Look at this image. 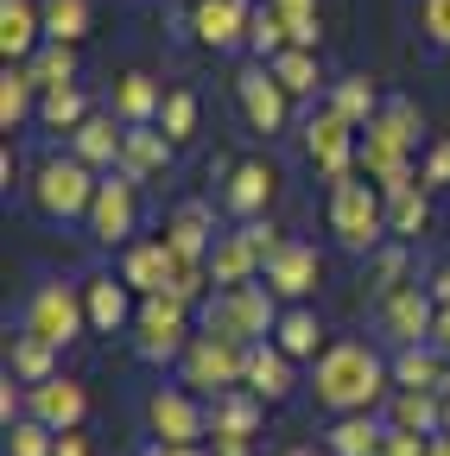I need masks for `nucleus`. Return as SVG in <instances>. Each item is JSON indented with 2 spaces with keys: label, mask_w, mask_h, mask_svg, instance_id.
Listing matches in <instances>:
<instances>
[{
  "label": "nucleus",
  "mask_w": 450,
  "mask_h": 456,
  "mask_svg": "<svg viewBox=\"0 0 450 456\" xmlns=\"http://www.w3.org/2000/svg\"><path fill=\"white\" fill-rule=\"evenodd\" d=\"M330 235L349 254H374L387 235V197L368 178H336L330 184Z\"/></svg>",
  "instance_id": "obj_2"
},
{
  "label": "nucleus",
  "mask_w": 450,
  "mask_h": 456,
  "mask_svg": "<svg viewBox=\"0 0 450 456\" xmlns=\"http://www.w3.org/2000/svg\"><path fill=\"white\" fill-rule=\"evenodd\" d=\"M241 387H254L266 406H273V399H286V393H292V355L279 349V342H266V336L248 342V374H241Z\"/></svg>",
  "instance_id": "obj_20"
},
{
  "label": "nucleus",
  "mask_w": 450,
  "mask_h": 456,
  "mask_svg": "<svg viewBox=\"0 0 450 456\" xmlns=\"http://www.w3.org/2000/svg\"><path fill=\"white\" fill-rule=\"evenodd\" d=\"M413 140H419V108L413 102H387L368 121L362 146H356V165L368 171V178H393V171H406Z\"/></svg>",
  "instance_id": "obj_4"
},
{
  "label": "nucleus",
  "mask_w": 450,
  "mask_h": 456,
  "mask_svg": "<svg viewBox=\"0 0 450 456\" xmlns=\"http://www.w3.org/2000/svg\"><path fill=\"white\" fill-rule=\"evenodd\" d=\"M89 323V311H83V285H64V279H51V285H38L32 292V305H26V330L32 336H45V342H77V330Z\"/></svg>",
  "instance_id": "obj_8"
},
{
  "label": "nucleus",
  "mask_w": 450,
  "mask_h": 456,
  "mask_svg": "<svg viewBox=\"0 0 450 456\" xmlns=\"http://www.w3.org/2000/svg\"><path fill=\"white\" fill-rule=\"evenodd\" d=\"M425 456H450V431H438V437H431V450H425Z\"/></svg>",
  "instance_id": "obj_54"
},
{
  "label": "nucleus",
  "mask_w": 450,
  "mask_h": 456,
  "mask_svg": "<svg viewBox=\"0 0 450 456\" xmlns=\"http://www.w3.org/2000/svg\"><path fill=\"white\" fill-rule=\"evenodd\" d=\"M387 425H406V431L438 437L444 431V393L438 387H400V393H393V419Z\"/></svg>",
  "instance_id": "obj_29"
},
{
  "label": "nucleus",
  "mask_w": 450,
  "mask_h": 456,
  "mask_svg": "<svg viewBox=\"0 0 450 456\" xmlns=\"http://www.w3.org/2000/svg\"><path fill=\"white\" fill-rule=\"evenodd\" d=\"M121 140H127V134H115L108 114H89V121L70 134V152H77L83 165H121Z\"/></svg>",
  "instance_id": "obj_31"
},
{
  "label": "nucleus",
  "mask_w": 450,
  "mask_h": 456,
  "mask_svg": "<svg viewBox=\"0 0 450 456\" xmlns=\"http://www.w3.org/2000/svg\"><path fill=\"white\" fill-rule=\"evenodd\" d=\"M159 108H165V89H159L152 77H140V70H134V77H121V83H115V121H121V127L152 121Z\"/></svg>",
  "instance_id": "obj_30"
},
{
  "label": "nucleus",
  "mask_w": 450,
  "mask_h": 456,
  "mask_svg": "<svg viewBox=\"0 0 450 456\" xmlns=\"http://www.w3.org/2000/svg\"><path fill=\"white\" fill-rule=\"evenodd\" d=\"M95 171L70 152V159H45L38 165V178H32V203L51 216V222H70V216H89V203H95Z\"/></svg>",
  "instance_id": "obj_5"
},
{
  "label": "nucleus",
  "mask_w": 450,
  "mask_h": 456,
  "mask_svg": "<svg viewBox=\"0 0 450 456\" xmlns=\"http://www.w3.org/2000/svg\"><path fill=\"white\" fill-rule=\"evenodd\" d=\"M134 178L127 171H115V178H102L95 184V203H89V241H102V248H121L127 235H134Z\"/></svg>",
  "instance_id": "obj_11"
},
{
  "label": "nucleus",
  "mask_w": 450,
  "mask_h": 456,
  "mask_svg": "<svg viewBox=\"0 0 450 456\" xmlns=\"http://www.w3.org/2000/svg\"><path fill=\"white\" fill-rule=\"evenodd\" d=\"M425 292H431L438 305H450V260H444V266H431V285H425Z\"/></svg>",
  "instance_id": "obj_50"
},
{
  "label": "nucleus",
  "mask_w": 450,
  "mask_h": 456,
  "mask_svg": "<svg viewBox=\"0 0 450 456\" xmlns=\"http://www.w3.org/2000/svg\"><path fill=\"white\" fill-rule=\"evenodd\" d=\"M134 349H140V362H172V355H184L191 349V305L184 298H172V292H152L140 311H134Z\"/></svg>",
  "instance_id": "obj_6"
},
{
  "label": "nucleus",
  "mask_w": 450,
  "mask_h": 456,
  "mask_svg": "<svg viewBox=\"0 0 450 456\" xmlns=\"http://www.w3.org/2000/svg\"><path fill=\"white\" fill-rule=\"evenodd\" d=\"M330 108H343L356 127H368L374 114H380V102H374V83H368V77H343V83H330Z\"/></svg>",
  "instance_id": "obj_38"
},
{
  "label": "nucleus",
  "mask_w": 450,
  "mask_h": 456,
  "mask_svg": "<svg viewBox=\"0 0 450 456\" xmlns=\"http://www.w3.org/2000/svg\"><path fill=\"white\" fill-rule=\"evenodd\" d=\"M248 241H254V248H260V266H266V260H273V254H279V248H286V241H279V228H273V222H260V216H254V222H248Z\"/></svg>",
  "instance_id": "obj_48"
},
{
  "label": "nucleus",
  "mask_w": 450,
  "mask_h": 456,
  "mask_svg": "<svg viewBox=\"0 0 450 456\" xmlns=\"http://www.w3.org/2000/svg\"><path fill=\"white\" fill-rule=\"evenodd\" d=\"M400 273H406V254H400V248H387V254L374 260V292L393 298V292H400Z\"/></svg>",
  "instance_id": "obj_45"
},
{
  "label": "nucleus",
  "mask_w": 450,
  "mask_h": 456,
  "mask_svg": "<svg viewBox=\"0 0 450 456\" xmlns=\"http://www.w3.org/2000/svg\"><path fill=\"white\" fill-rule=\"evenodd\" d=\"M172 146H178V140L165 134V127H146V121H140V127H127V140H121V165H115V171H127L134 184H146V178H159V171L172 165Z\"/></svg>",
  "instance_id": "obj_19"
},
{
  "label": "nucleus",
  "mask_w": 450,
  "mask_h": 456,
  "mask_svg": "<svg viewBox=\"0 0 450 456\" xmlns=\"http://www.w3.org/2000/svg\"><path fill=\"white\" fill-rule=\"evenodd\" d=\"M178 273H184V260H178V248L172 241H134L127 254H121V279L134 285L140 298H152V292H172L178 285Z\"/></svg>",
  "instance_id": "obj_12"
},
{
  "label": "nucleus",
  "mask_w": 450,
  "mask_h": 456,
  "mask_svg": "<svg viewBox=\"0 0 450 456\" xmlns=\"http://www.w3.org/2000/svg\"><path fill=\"white\" fill-rule=\"evenodd\" d=\"M444 374H450V355L438 342H406V349L393 355V387H438L444 393Z\"/></svg>",
  "instance_id": "obj_28"
},
{
  "label": "nucleus",
  "mask_w": 450,
  "mask_h": 456,
  "mask_svg": "<svg viewBox=\"0 0 450 456\" xmlns=\"http://www.w3.org/2000/svg\"><path fill=\"white\" fill-rule=\"evenodd\" d=\"M419 178H425V191L450 184V140H438V146L425 152V171H419Z\"/></svg>",
  "instance_id": "obj_47"
},
{
  "label": "nucleus",
  "mask_w": 450,
  "mask_h": 456,
  "mask_svg": "<svg viewBox=\"0 0 450 456\" xmlns=\"http://www.w3.org/2000/svg\"><path fill=\"white\" fill-rule=\"evenodd\" d=\"M356 121L343 108H317L311 121H305V152H311V165L323 171V178L336 184V178H349V165H356Z\"/></svg>",
  "instance_id": "obj_9"
},
{
  "label": "nucleus",
  "mask_w": 450,
  "mask_h": 456,
  "mask_svg": "<svg viewBox=\"0 0 450 456\" xmlns=\"http://www.w3.org/2000/svg\"><path fill=\"white\" fill-rule=\"evenodd\" d=\"M431 342L450 355V305H438V323H431Z\"/></svg>",
  "instance_id": "obj_51"
},
{
  "label": "nucleus",
  "mask_w": 450,
  "mask_h": 456,
  "mask_svg": "<svg viewBox=\"0 0 450 456\" xmlns=\"http://www.w3.org/2000/svg\"><path fill=\"white\" fill-rule=\"evenodd\" d=\"M140 456H216V450H203V444H165V437H159V444H146Z\"/></svg>",
  "instance_id": "obj_49"
},
{
  "label": "nucleus",
  "mask_w": 450,
  "mask_h": 456,
  "mask_svg": "<svg viewBox=\"0 0 450 456\" xmlns=\"http://www.w3.org/2000/svg\"><path fill=\"white\" fill-rule=\"evenodd\" d=\"M51 355H58V342H45V336H13V380H26V387H38V380H51Z\"/></svg>",
  "instance_id": "obj_36"
},
{
  "label": "nucleus",
  "mask_w": 450,
  "mask_h": 456,
  "mask_svg": "<svg viewBox=\"0 0 450 456\" xmlns=\"http://www.w3.org/2000/svg\"><path fill=\"white\" fill-rule=\"evenodd\" d=\"M159 121H165V134L184 146V140L197 134V95H191V89H172V95H165V108H159Z\"/></svg>",
  "instance_id": "obj_42"
},
{
  "label": "nucleus",
  "mask_w": 450,
  "mask_h": 456,
  "mask_svg": "<svg viewBox=\"0 0 450 456\" xmlns=\"http://www.w3.org/2000/svg\"><path fill=\"white\" fill-rule=\"evenodd\" d=\"M38 38H45V13L32 7V0H0V51H7V64L32 57Z\"/></svg>",
  "instance_id": "obj_25"
},
{
  "label": "nucleus",
  "mask_w": 450,
  "mask_h": 456,
  "mask_svg": "<svg viewBox=\"0 0 450 456\" xmlns=\"http://www.w3.org/2000/svg\"><path fill=\"white\" fill-rule=\"evenodd\" d=\"M266 285H273V298H286V305H305L311 292H317V279H323V260H317V248H305V241H286L266 266Z\"/></svg>",
  "instance_id": "obj_13"
},
{
  "label": "nucleus",
  "mask_w": 450,
  "mask_h": 456,
  "mask_svg": "<svg viewBox=\"0 0 450 456\" xmlns=\"http://www.w3.org/2000/svg\"><path fill=\"white\" fill-rule=\"evenodd\" d=\"M165 241L178 248L184 266H209V248H216V222H209V209H203V203H184L172 222H165Z\"/></svg>",
  "instance_id": "obj_24"
},
{
  "label": "nucleus",
  "mask_w": 450,
  "mask_h": 456,
  "mask_svg": "<svg viewBox=\"0 0 450 456\" xmlns=\"http://www.w3.org/2000/svg\"><path fill=\"white\" fill-rule=\"evenodd\" d=\"M431 437L425 431H406V425H387V456H425Z\"/></svg>",
  "instance_id": "obj_46"
},
{
  "label": "nucleus",
  "mask_w": 450,
  "mask_h": 456,
  "mask_svg": "<svg viewBox=\"0 0 450 456\" xmlns=\"http://www.w3.org/2000/svg\"><path fill=\"white\" fill-rule=\"evenodd\" d=\"M7 444H13V456H51V450H58V431H51L45 419H13L7 425Z\"/></svg>",
  "instance_id": "obj_41"
},
{
  "label": "nucleus",
  "mask_w": 450,
  "mask_h": 456,
  "mask_svg": "<svg viewBox=\"0 0 450 456\" xmlns=\"http://www.w3.org/2000/svg\"><path fill=\"white\" fill-rule=\"evenodd\" d=\"M254 273H260V248L248 241V228L216 235V248H209V279H216V285H248Z\"/></svg>",
  "instance_id": "obj_27"
},
{
  "label": "nucleus",
  "mask_w": 450,
  "mask_h": 456,
  "mask_svg": "<svg viewBox=\"0 0 450 456\" xmlns=\"http://www.w3.org/2000/svg\"><path fill=\"white\" fill-rule=\"evenodd\" d=\"M273 342H279V349H286L292 362H305V355H317V349H323V330H317V317H311L305 305H292L286 317L273 323Z\"/></svg>",
  "instance_id": "obj_32"
},
{
  "label": "nucleus",
  "mask_w": 450,
  "mask_h": 456,
  "mask_svg": "<svg viewBox=\"0 0 450 456\" xmlns=\"http://www.w3.org/2000/svg\"><path fill=\"white\" fill-rule=\"evenodd\" d=\"M266 7L286 20V32H292V45H311L317 51V38H323V20H317V0H266Z\"/></svg>",
  "instance_id": "obj_40"
},
{
  "label": "nucleus",
  "mask_w": 450,
  "mask_h": 456,
  "mask_svg": "<svg viewBox=\"0 0 450 456\" xmlns=\"http://www.w3.org/2000/svg\"><path fill=\"white\" fill-rule=\"evenodd\" d=\"M286 456H311V450H286Z\"/></svg>",
  "instance_id": "obj_56"
},
{
  "label": "nucleus",
  "mask_w": 450,
  "mask_h": 456,
  "mask_svg": "<svg viewBox=\"0 0 450 456\" xmlns=\"http://www.w3.org/2000/svg\"><path fill=\"white\" fill-rule=\"evenodd\" d=\"M380 323H387V336L400 342H431V323H438V298L425 292V285H400L393 298H380Z\"/></svg>",
  "instance_id": "obj_15"
},
{
  "label": "nucleus",
  "mask_w": 450,
  "mask_h": 456,
  "mask_svg": "<svg viewBox=\"0 0 450 456\" xmlns=\"http://www.w3.org/2000/svg\"><path fill=\"white\" fill-rule=\"evenodd\" d=\"M248 374V342H229V336H191L184 349V387H203V393H229L241 387Z\"/></svg>",
  "instance_id": "obj_7"
},
{
  "label": "nucleus",
  "mask_w": 450,
  "mask_h": 456,
  "mask_svg": "<svg viewBox=\"0 0 450 456\" xmlns=\"http://www.w3.org/2000/svg\"><path fill=\"white\" fill-rule=\"evenodd\" d=\"M26 412H32V419H45L51 431H77V425H83V412H89V393H83L70 374H51V380L26 387Z\"/></svg>",
  "instance_id": "obj_16"
},
{
  "label": "nucleus",
  "mask_w": 450,
  "mask_h": 456,
  "mask_svg": "<svg viewBox=\"0 0 450 456\" xmlns=\"http://www.w3.org/2000/svg\"><path fill=\"white\" fill-rule=\"evenodd\" d=\"M323 444H330V456H387V425L374 412H343Z\"/></svg>",
  "instance_id": "obj_26"
},
{
  "label": "nucleus",
  "mask_w": 450,
  "mask_h": 456,
  "mask_svg": "<svg viewBox=\"0 0 450 456\" xmlns=\"http://www.w3.org/2000/svg\"><path fill=\"white\" fill-rule=\"evenodd\" d=\"M248 45L260 51V57H279L292 45V32H286V20H279L273 7H254V26H248Z\"/></svg>",
  "instance_id": "obj_43"
},
{
  "label": "nucleus",
  "mask_w": 450,
  "mask_h": 456,
  "mask_svg": "<svg viewBox=\"0 0 450 456\" xmlns=\"http://www.w3.org/2000/svg\"><path fill=\"white\" fill-rule=\"evenodd\" d=\"M89 32V0H45V38L77 45Z\"/></svg>",
  "instance_id": "obj_39"
},
{
  "label": "nucleus",
  "mask_w": 450,
  "mask_h": 456,
  "mask_svg": "<svg viewBox=\"0 0 450 456\" xmlns=\"http://www.w3.org/2000/svg\"><path fill=\"white\" fill-rule=\"evenodd\" d=\"M260 406L266 399L254 387H229L209 399V437H254L260 431Z\"/></svg>",
  "instance_id": "obj_22"
},
{
  "label": "nucleus",
  "mask_w": 450,
  "mask_h": 456,
  "mask_svg": "<svg viewBox=\"0 0 450 456\" xmlns=\"http://www.w3.org/2000/svg\"><path fill=\"white\" fill-rule=\"evenodd\" d=\"M26 70H32L38 89H70V83H77V51L51 38V45H38V51L26 57Z\"/></svg>",
  "instance_id": "obj_33"
},
{
  "label": "nucleus",
  "mask_w": 450,
  "mask_h": 456,
  "mask_svg": "<svg viewBox=\"0 0 450 456\" xmlns=\"http://www.w3.org/2000/svg\"><path fill=\"white\" fill-rule=\"evenodd\" d=\"M444 393H450V374H444Z\"/></svg>",
  "instance_id": "obj_57"
},
{
  "label": "nucleus",
  "mask_w": 450,
  "mask_h": 456,
  "mask_svg": "<svg viewBox=\"0 0 450 456\" xmlns=\"http://www.w3.org/2000/svg\"><path fill=\"white\" fill-rule=\"evenodd\" d=\"M235 89H241V108H248L254 134H279V127H286V83L273 77V64L241 70V77H235Z\"/></svg>",
  "instance_id": "obj_18"
},
{
  "label": "nucleus",
  "mask_w": 450,
  "mask_h": 456,
  "mask_svg": "<svg viewBox=\"0 0 450 456\" xmlns=\"http://www.w3.org/2000/svg\"><path fill=\"white\" fill-rule=\"evenodd\" d=\"M32 89H38V83H32V70H26V64H20V70L7 64V77H0V127H7V134L32 114Z\"/></svg>",
  "instance_id": "obj_37"
},
{
  "label": "nucleus",
  "mask_w": 450,
  "mask_h": 456,
  "mask_svg": "<svg viewBox=\"0 0 450 456\" xmlns=\"http://www.w3.org/2000/svg\"><path fill=\"white\" fill-rule=\"evenodd\" d=\"M444 431H450V393H444Z\"/></svg>",
  "instance_id": "obj_55"
},
{
  "label": "nucleus",
  "mask_w": 450,
  "mask_h": 456,
  "mask_svg": "<svg viewBox=\"0 0 450 456\" xmlns=\"http://www.w3.org/2000/svg\"><path fill=\"white\" fill-rule=\"evenodd\" d=\"M146 425H152V437H165V444H203V437H209V406H197L184 387H159V393L146 399Z\"/></svg>",
  "instance_id": "obj_10"
},
{
  "label": "nucleus",
  "mask_w": 450,
  "mask_h": 456,
  "mask_svg": "<svg viewBox=\"0 0 450 456\" xmlns=\"http://www.w3.org/2000/svg\"><path fill=\"white\" fill-rule=\"evenodd\" d=\"M273 285H216V298L203 305V330L209 336H229V342H260L273 336Z\"/></svg>",
  "instance_id": "obj_3"
},
{
  "label": "nucleus",
  "mask_w": 450,
  "mask_h": 456,
  "mask_svg": "<svg viewBox=\"0 0 450 456\" xmlns=\"http://www.w3.org/2000/svg\"><path fill=\"white\" fill-rule=\"evenodd\" d=\"M273 77L286 83V95H317V51L311 45H286L279 57H266Z\"/></svg>",
  "instance_id": "obj_34"
},
{
  "label": "nucleus",
  "mask_w": 450,
  "mask_h": 456,
  "mask_svg": "<svg viewBox=\"0 0 450 456\" xmlns=\"http://www.w3.org/2000/svg\"><path fill=\"white\" fill-rule=\"evenodd\" d=\"M248 26H254V7H248V0H197V13H191V32H197V45H209V51L248 45Z\"/></svg>",
  "instance_id": "obj_17"
},
{
  "label": "nucleus",
  "mask_w": 450,
  "mask_h": 456,
  "mask_svg": "<svg viewBox=\"0 0 450 456\" xmlns=\"http://www.w3.org/2000/svg\"><path fill=\"white\" fill-rule=\"evenodd\" d=\"M380 197H387V235H425V222H431V203H425V178L406 165V171H393V178H380Z\"/></svg>",
  "instance_id": "obj_14"
},
{
  "label": "nucleus",
  "mask_w": 450,
  "mask_h": 456,
  "mask_svg": "<svg viewBox=\"0 0 450 456\" xmlns=\"http://www.w3.org/2000/svg\"><path fill=\"white\" fill-rule=\"evenodd\" d=\"M393 368L368 349V342H330L317 355V406L323 412H374V399L387 393Z\"/></svg>",
  "instance_id": "obj_1"
},
{
  "label": "nucleus",
  "mask_w": 450,
  "mask_h": 456,
  "mask_svg": "<svg viewBox=\"0 0 450 456\" xmlns=\"http://www.w3.org/2000/svg\"><path fill=\"white\" fill-rule=\"evenodd\" d=\"M38 121L51 127V134H77L83 121H89V102H83V89L70 83V89H45V102H38Z\"/></svg>",
  "instance_id": "obj_35"
},
{
  "label": "nucleus",
  "mask_w": 450,
  "mask_h": 456,
  "mask_svg": "<svg viewBox=\"0 0 450 456\" xmlns=\"http://www.w3.org/2000/svg\"><path fill=\"white\" fill-rule=\"evenodd\" d=\"M273 191H279V171H273L266 159H241V165L229 171V191H222V203H229L235 216H260V209L273 203Z\"/></svg>",
  "instance_id": "obj_21"
},
{
  "label": "nucleus",
  "mask_w": 450,
  "mask_h": 456,
  "mask_svg": "<svg viewBox=\"0 0 450 456\" xmlns=\"http://www.w3.org/2000/svg\"><path fill=\"white\" fill-rule=\"evenodd\" d=\"M419 26L431 45H450V0H419Z\"/></svg>",
  "instance_id": "obj_44"
},
{
  "label": "nucleus",
  "mask_w": 450,
  "mask_h": 456,
  "mask_svg": "<svg viewBox=\"0 0 450 456\" xmlns=\"http://www.w3.org/2000/svg\"><path fill=\"white\" fill-rule=\"evenodd\" d=\"M127 292H134L127 279H115V273H89V279H83V311H89V323L115 336V330L134 317V311H127Z\"/></svg>",
  "instance_id": "obj_23"
},
{
  "label": "nucleus",
  "mask_w": 450,
  "mask_h": 456,
  "mask_svg": "<svg viewBox=\"0 0 450 456\" xmlns=\"http://www.w3.org/2000/svg\"><path fill=\"white\" fill-rule=\"evenodd\" d=\"M216 456H248V437H216Z\"/></svg>",
  "instance_id": "obj_53"
},
{
  "label": "nucleus",
  "mask_w": 450,
  "mask_h": 456,
  "mask_svg": "<svg viewBox=\"0 0 450 456\" xmlns=\"http://www.w3.org/2000/svg\"><path fill=\"white\" fill-rule=\"evenodd\" d=\"M51 456H89V444L77 431H58V450H51Z\"/></svg>",
  "instance_id": "obj_52"
}]
</instances>
